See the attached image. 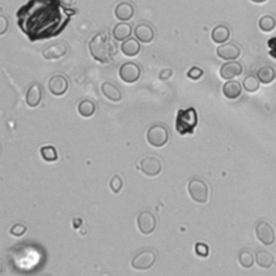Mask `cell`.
Returning a JSON list of instances; mask_svg holds the SVG:
<instances>
[{
  "instance_id": "obj_23",
  "label": "cell",
  "mask_w": 276,
  "mask_h": 276,
  "mask_svg": "<svg viewBox=\"0 0 276 276\" xmlns=\"http://www.w3.org/2000/svg\"><path fill=\"white\" fill-rule=\"evenodd\" d=\"M257 77L261 83L270 84L274 79H276V72L272 66H262L258 69Z\"/></svg>"
},
{
  "instance_id": "obj_14",
  "label": "cell",
  "mask_w": 276,
  "mask_h": 276,
  "mask_svg": "<svg viewBox=\"0 0 276 276\" xmlns=\"http://www.w3.org/2000/svg\"><path fill=\"white\" fill-rule=\"evenodd\" d=\"M134 35L137 40L141 44H151L155 37V33L153 28L149 24H138L135 30H134Z\"/></svg>"
},
{
  "instance_id": "obj_27",
  "label": "cell",
  "mask_w": 276,
  "mask_h": 276,
  "mask_svg": "<svg viewBox=\"0 0 276 276\" xmlns=\"http://www.w3.org/2000/svg\"><path fill=\"white\" fill-rule=\"evenodd\" d=\"M276 21L271 16H264L259 20V28L263 33H271L275 30Z\"/></svg>"
},
{
  "instance_id": "obj_4",
  "label": "cell",
  "mask_w": 276,
  "mask_h": 276,
  "mask_svg": "<svg viewBox=\"0 0 276 276\" xmlns=\"http://www.w3.org/2000/svg\"><path fill=\"white\" fill-rule=\"evenodd\" d=\"M188 192L194 202L206 203L209 196V188L206 182L201 178H192L188 183Z\"/></svg>"
},
{
  "instance_id": "obj_35",
  "label": "cell",
  "mask_w": 276,
  "mask_h": 276,
  "mask_svg": "<svg viewBox=\"0 0 276 276\" xmlns=\"http://www.w3.org/2000/svg\"><path fill=\"white\" fill-rule=\"evenodd\" d=\"M172 75H173V70L171 68H166L160 73L159 78L161 80H167L172 77Z\"/></svg>"
},
{
  "instance_id": "obj_6",
  "label": "cell",
  "mask_w": 276,
  "mask_h": 276,
  "mask_svg": "<svg viewBox=\"0 0 276 276\" xmlns=\"http://www.w3.org/2000/svg\"><path fill=\"white\" fill-rule=\"evenodd\" d=\"M157 252L152 249H144L136 253L132 259V267L135 270H149L157 262Z\"/></svg>"
},
{
  "instance_id": "obj_26",
  "label": "cell",
  "mask_w": 276,
  "mask_h": 276,
  "mask_svg": "<svg viewBox=\"0 0 276 276\" xmlns=\"http://www.w3.org/2000/svg\"><path fill=\"white\" fill-rule=\"evenodd\" d=\"M243 88L245 89V91L248 92V93H254V92H257L260 88V80L258 79V77L253 75L247 76L243 81Z\"/></svg>"
},
{
  "instance_id": "obj_18",
  "label": "cell",
  "mask_w": 276,
  "mask_h": 276,
  "mask_svg": "<svg viewBox=\"0 0 276 276\" xmlns=\"http://www.w3.org/2000/svg\"><path fill=\"white\" fill-rule=\"evenodd\" d=\"M102 92L106 98L113 103H118L122 100V92L115 83L104 82L102 84Z\"/></svg>"
},
{
  "instance_id": "obj_2",
  "label": "cell",
  "mask_w": 276,
  "mask_h": 276,
  "mask_svg": "<svg viewBox=\"0 0 276 276\" xmlns=\"http://www.w3.org/2000/svg\"><path fill=\"white\" fill-rule=\"evenodd\" d=\"M89 51L95 61L101 64H108L112 61L116 49L108 32L96 34L89 42Z\"/></svg>"
},
{
  "instance_id": "obj_8",
  "label": "cell",
  "mask_w": 276,
  "mask_h": 276,
  "mask_svg": "<svg viewBox=\"0 0 276 276\" xmlns=\"http://www.w3.org/2000/svg\"><path fill=\"white\" fill-rule=\"evenodd\" d=\"M141 75V69L137 64L129 62L125 63L119 69V76L125 83H134L138 81Z\"/></svg>"
},
{
  "instance_id": "obj_7",
  "label": "cell",
  "mask_w": 276,
  "mask_h": 276,
  "mask_svg": "<svg viewBox=\"0 0 276 276\" xmlns=\"http://www.w3.org/2000/svg\"><path fill=\"white\" fill-rule=\"evenodd\" d=\"M137 226L145 235H149L157 228V218L149 210L140 211L137 216Z\"/></svg>"
},
{
  "instance_id": "obj_12",
  "label": "cell",
  "mask_w": 276,
  "mask_h": 276,
  "mask_svg": "<svg viewBox=\"0 0 276 276\" xmlns=\"http://www.w3.org/2000/svg\"><path fill=\"white\" fill-rule=\"evenodd\" d=\"M243 66L242 64L236 61H230L224 63L220 67L219 74L223 80H232L233 78H236L242 75Z\"/></svg>"
},
{
  "instance_id": "obj_10",
  "label": "cell",
  "mask_w": 276,
  "mask_h": 276,
  "mask_svg": "<svg viewBox=\"0 0 276 276\" xmlns=\"http://www.w3.org/2000/svg\"><path fill=\"white\" fill-rule=\"evenodd\" d=\"M256 234L261 243L270 246L275 242V231L273 226L266 221H260L256 226Z\"/></svg>"
},
{
  "instance_id": "obj_21",
  "label": "cell",
  "mask_w": 276,
  "mask_h": 276,
  "mask_svg": "<svg viewBox=\"0 0 276 276\" xmlns=\"http://www.w3.org/2000/svg\"><path fill=\"white\" fill-rule=\"evenodd\" d=\"M231 36L230 28L225 25H217L211 32V40L215 44H225Z\"/></svg>"
},
{
  "instance_id": "obj_24",
  "label": "cell",
  "mask_w": 276,
  "mask_h": 276,
  "mask_svg": "<svg viewBox=\"0 0 276 276\" xmlns=\"http://www.w3.org/2000/svg\"><path fill=\"white\" fill-rule=\"evenodd\" d=\"M274 254L267 250H258L256 252V262L262 268L271 267L274 263Z\"/></svg>"
},
{
  "instance_id": "obj_16",
  "label": "cell",
  "mask_w": 276,
  "mask_h": 276,
  "mask_svg": "<svg viewBox=\"0 0 276 276\" xmlns=\"http://www.w3.org/2000/svg\"><path fill=\"white\" fill-rule=\"evenodd\" d=\"M67 53V46L65 44H54L46 48L42 51V56L48 61H54L63 58Z\"/></svg>"
},
{
  "instance_id": "obj_25",
  "label": "cell",
  "mask_w": 276,
  "mask_h": 276,
  "mask_svg": "<svg viewBox=\"0 0 276 276\" xmlns=\"http://www.w3.org/2000/svg\"><path fill=\"white\" fill-rule=\"evenodd\" d=\"M96 106L90 100H83L78 105V112L84 118H90L95 113Z\"/></svg>"
},
{
  "instance_id": "obj_28",
  "label": "cell",
  "mask_w": 276,
  "mask_h": 276,
  "mask_svg": "<svg viewBox=\"0 0 276 276\" xmlns=\"http://www.w3.org/2000/svg\"><path fill=\"white\" fill-rule=\"evenodd\" d=\"M254 258L256 257H253V254L250 250H242L238 254V262L243 267L249 268L254 263Z\"/></svg>"
},
{
  "instance_id": "obj_9",
  "label": "cell",
  "mask_w": 276,
  "mask_h": 276,
  "mask_svg": "<svg viewBox=\"0 0 276 276\" xmlns=\"http://www.w3.org/2000/svg\"><path fill=\"white\" fill-rule=\"evenodd\" d=\"M140 171L147 176H158L162 171V163L160 159L153 155H147L140 161Z\"/></svg>"
},
{
  "instance_id": "obj_11",
  "label": "cell",
  "mask_w": 276,
  "mask_h": 276,
  "mask_svg": "<svg viewBox=\"0 0 276 276\" xmlns=\"http://www.w3.org/2000/svg\"><path fill=\"white\" fill-rule=\"evenodd\" d=\"M49 90L54 96H63L68 91L69 83L68 80L63 75L52 76L48 83Z\"/></svg>"
},
{
  "instance_id": "obj_20",
  "label": "cell",
  "mask_w": 276,
  "mask_h": 276,
  "mask_svg": "<svg viewBox=\"0 0 276 276\" xmlns=\"http://www.w3.org/2000/svg\"><path fill=\"white\" fill-rule=\"evenodd\" d=\"M139 40L134 38H127L121 44V52L129 58L136 56L140 52V44Z\"/></svg>"
},
{
  "instance_id": "obj_5",
  "label": "cell",
  "mask_w": 276,
  "mask_h": 276,
  "mask_svg": "<svg viewBox=\"0 0 276 276\" xmlns=\"http://www.w3.org/2000/svg\"><path fill=\"white\" fill-rule=\"evenodd\" d=\"M169 139L167 127L162 124H154L149 127L147 132V140L152 147H164Z\"/></svg>"
},
{
  "instance_id": "obj_3",
  "label": "cell",
  "mask_w": 276,
  "mask_h": 276,
  "mask_svg": "<svg viewBox=\"0 0 276 276\" xmlns=\"http://www.w3.org/2000/svg\"><path fill=\"white\" fill-rule=\"evenodd\" d=\"M197 123H199V118L195 108L190 107L177 111L175 129L179 135L183 136L187 134H193Z\"/></svg>"
},
{
  "instance_id": "obj_31",
  "label": "cell",
  "mask_w": 276,
  "mask_h": 276,
  "mask_svg": "<svg viewBox=\"0 0 276 276\" xmlns=\"http://www.w3.org/2000/svg\"><path fill=\"white\" fill-rule=\"evenodd\" d=\"M204 75V70L197 66L191 67L187 72V77L191 80H199Z\"/></svg>"
},
{
  "instance_id": "obj_33",
  "label": "cell",
  "mask_w": 276,
  "mask_h": 276,
  "mask_svg": "<svg viewBox=\"0 0 276 276\" xmlns=\"http://www.w3.org/2000/svg\"><path fill=\"white\" fill-rule=\"evenodd\" d=\"M26 231H27L26 225H24L22 223H16L10 229V233L13 236H22V235H24V233Z\"/></svg>"
},
{
  "instance_id": "obj_34",
  "label": "cell",
  "mask_w": 276,
  "mask_h": 276,
  "mask_svg": "<svg viewBox=\"0 0 276 276\" xmlns=\"http://www.w3.org/2000/svg\"><path fill=\"white\" fill-rule=\"evenodd\" d=\"M0 22H2V28H0V35H5V33L8 31L9 22L5 16H0Z\"/></svg>"
},
{
  "instance_id": "obj_19",
  "label": "cell",
  "mask_w": 276,
  "mask_h": 276,
  "mask_svg": "<svg viewBox=\"0 0 276 276\" xmlns=\"http://www.w3.org/2000/svg\"><path fill=\"white\" fill-rule=\"evenodd\" d=\"M222 93L229 100H236L242 94V86H240L238 81L235 80L228 81L222 87Z\"/></svg>"
},
{
  "instance_id": "obj_30",
  "label": "cell",
  "mask_w": 276,
  "mask_h": 276,
  "mask_svg": "<svg viewBox=\"0 0 276 276\" xmlns=\"http://www.w3.org/2000/svg\"><path fill=\"white\" fill-rule=\"evenodd\" d=\"M109 186L113 193H119L123 187V179L119 175H115L110 179Z\"/></svg>"
},
{
  "instance_id": "obj_1",
  "label": "cell",
  "mask_w": 276,
  "mask_h": 276,
  "mask_svg": "<svg viewBox=\"0 0 276 276\" xmlns=\"http://www.w3.org/2000/svg\"><path fill=\"white\" fill-rule=\"evenodd\" d=\"M77 9L66 7L61 0H28L17 11V24L31 42L58 37Z\"/></svg>"
},
{
  "instance_id": "obj_36",
  "label": "cell",
  "mask_w": 276,
  "mask_h": 276,
  "mask_svg": "<svg viewBox=\"0 0 276 276\" xmlns=\"http://www.w3.org/2000/svg\"><path fill=\"white\" fill-rule=\"evenodd\" d=\"M268 46L271 48V55H274L276 53V38L268 41Z\"/></svg>"
},
{
  "instance_id": "obj_15",
  "label": "cell",
  "mask_w": 276,
  "mask_h": 276,
  "mask_svg": "<svg viewBox=\"0 0 276 276\" xmlns=\"http://www.w3.org/2000/svg\"><path fill=\"white\" fill-rule=\"evenodd\" d=\"M42 95H44V92H42L40 84L38 82L33 83L30 87V89L27 90L26 97H25L26 104L33 108L37 107V106L41 103Z\"/></svg>"
},
{
  "instance_id": "obj_37",
  "label": "cell",
  "mask_w": 276,
  "mask_h": 276,
  "mask_svg": "<svg viewBox=\"0 0 276 276\" xmlns=\"http://www.w3.org/2000/svg\"><path fill=\"white\" fill-rule=\"evenodd\" d=\"M61 2L64 6H66V7H72V5H73V0H61Z\"/></svg>"
},
{
  "instance_id": "obj_17",
  "label": "cell",
  "mask_w": 276,
  "mask_h": 276,
  "mask_svg": "<svg viewBox=\"0 0 276 276\" xmlns=\"http://www.w3.org/2000/svg\"><path fill=\"white\" fill-rule=\"evenodd\" d=\"M134 13H135V9L134 6L131 3L122 2L117 5L115 8V17L121 22H126L133 19Z\"/></svg>"
},
{
  "instance_id": "obj_22",
  "label": "cell",
  "mask_w": 276,
  "mask_h": 276,
  "mask_svg": "<svg viewBox=\"0 0 276 276\" xmlns=\"http://www.w3.org/2000/svg\"><path fill=\"white\" fill-rule=\"evenodd\" d=\"M132 35V26L125 22L117 24L112 30V37L117 41H124Z\"/></svg>"
},
{
  "instance_id": "obj_32",
  "label": "cell",
  "mask_w": 276,
  "mask_h": 276,
  "mask_svg": "<svg viewBox=\"0 0 276 276\" xmlns=\"http://www.w3.org/2000/svg\"><path fill=\"white\" fill-rule=\"evenodd\" d=\"M194 249H195V253L199 257L205 258L209 254V247L206 244H204V243H196Z\"/></svg>"
},
{
  "instance_id": "obj_38",
  "label": "cell",
  "mask_w": 276,
  "mask_h": 276,
  "mask_svg": "<svg viewBox=\"0 0 276 276\" xmlns=\"http://www.w3.org/2000/svg\"><path fill=\"white\" fill-rule=\"evenodd\" d=\"M251 3H254V4H263L265 2H267V0H250Z\"/></svg>"
},
{
  "instance_id": "obj_13",
  "label": "cell",
  "mask_w": 276,
  "mask_h": 276,
  "mask_svg": "<svg viewBox=\"0 0 276 276\" xmlns=\"http://www.w3.org/2000/svg\"><path fill=\"white\" fill-rule=\"evenodd\" d=\"M218 58L224 61H235L239 58L240 49L234 44H222L220 47L217 48Z\"/></svg>"
},
{
  "instance_id": "obj_29",
  "label": "cell",
  "mask_w": 276,
  "mask_h": 276,
  "mask_svg": "<svg viewBox=\"0 0 276 276\" xmlns=\"http://www.w3.org/2000/svg\"><path fill=\"white\" fill-rule=\"evenodd\" d=\"M40 154L42 159L47 162H55L59 159L58 151H56L55 147L53 146H44L41 147L40 149Z\"/></svg>"
}]
</instances>
